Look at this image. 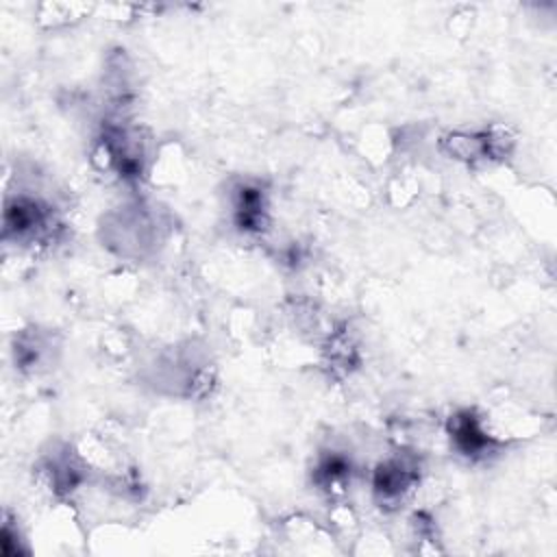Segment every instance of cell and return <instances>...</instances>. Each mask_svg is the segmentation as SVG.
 Listing matches in <instances>:
<instances>
[{"mask_svg": "<svg viewBox=\"0 0 557 557\" xmlns=\"http://www.w3.org/2000/svg\"><path fill=\"white\" fill-rule=\"evenodd\" d=\"M420 483V463L407 453L381 461L372 472V496L385 511L398 509Z\"/></svg>", "mask_w": 557, "mask_h": 557, "instance_id": "cell-1", "label": "cell"}, {"mask_svg": "<svg viewBox=\"0 0 557 557\" xmlns=\"http://www.w3.org/2000/svg\"><path fill=\"white\" fill-rule=\"evenodd\" d=\"M57 228L54 211L46 202L30 196L7 200L4 239L15 237V242H41L44 237H52Z\"/></svg>", "mask_w": 557, "mask_h": 557, "instance_id": "cell-2", "label": "cell"}, {"mask_svg": "<svg viewBox=\"0 0 557 557\" xmlns=\"http://www.w3.org/2000/svg\"><path fill=\"white\" fill-rule=\"evenodd\" d=\"M442 146L450 157L468 163L500 161L509 154L513 137L505 128L492 126L474 133H450L442 139Z\"/></svg>", "mask_w": 557, "mask_h": 557, "instance_id": "cell-3", "label": "cell"}, {"mask_svg": "<svg viewBox=\"0 0 557 557\" xmlns=\"http://www.w3.org/2000/svg\"><path fill=\"white\" fill-rule=\"evenodd\" d=\"M448 435L453 446L472 459L487 457L496 450L498 440L490 435L483 418L472 409H459L448 420Z\"/></svg>", "mask_w": 557, "mask_h": 557, "instance_id": "cell-4", "label": "cell"}, {"mask_svg": "<svg viewBox=\"0 0 557 557\" xmlns=\"http://www.w3.org/2000/svg\"><path fill=\"white\" fill-rule=\"evenodd\" d=\"M233 220L244 233H263L270 226L265 191L259 185L242 183L233 194Z\"/></svg>", "mask_w": 557, "mask_h": 557, "instance_id": "cell-5", "label": "cell"}, {"mask_svg": "<svg viewBox=\"0 0 557 557\" xmlns=\"http://www.w3.org/2000/svg\"><path fill=\"white\" fill-rule=\"evenodd\" d=\"M350 474H352L350 459L331 450L318 459L313 468V483L326 494L335 496V494H342L344 487L350 483Z\"/></svg>", "mask_w": 557, "mask_h": 557, "instance_id": "cell-6", "label": "cell"}]
</instances>
